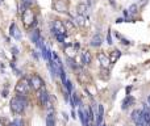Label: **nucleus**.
<instances>
[{
    "label": "nucleus",
    "mask_w": 150,
    "mask_h": 126,
    "mask_svg": "<svg viewBox=\"0 0 150 126\" xmlns=\"http://www.w3.org/2000/svg\"><path fill=\"white\" fill-rule=\"evenodd\" d=\"M44 80L41 79V76L38 75H32L30 78V85L33 89H36V91H41L42 87H44Z\"/></svg>",
    "instance_id": "20e7f679"
},
{
    "label": "nucleus",
    "mask_w": 150,
    "mask_h": 126,
    "mask_svg": "<svg viewBox=\"0 0 150 126\" xmlns=\"http://www.w3.org/2000/svg\"><path fill=\"white\" fill-rule=\"evenodd\" d=\"M0 126H3V125H1V122H0Z\"/></svg>",
    "instance_id": "a878e982"
},
{
    "label": "nucleus",
    "mask_w": 150,
    "mask_h": 126,
    "mask_svg": "<svg viewBox=\"0 0 150 126\" xmlns=\"http://www.w3.org/2000/svg\"><path fill=\"white\" fill-rule=\"evenodd\" d=\"M76 10H78V15L86 17L87 13H88V5H87L86 3H80V4H78V7H76Z\"/></svg>",
    "instance_id": "0eeeda50"
},
{
    "label": "nucleus",
    "mask_w": 150,
    "mask_h": 126,
    "mask_svg": "<svg viewBox=\"0 0 150 126\" xmlns=\"http://www.w3.org/2000/svg\"><path fill=\"white\" fill-rule=\"evenodd\" d=\"M30 88H32L30 81H28L25 78L20 79V80L17 81V84H16V92H17L18 94H21V96L28 94L29 91H30Z\"/></svg>",
    "instance_id": "f03ea898"
},
{
    "label": "nucleus",
    "mask_w": 150,
    "mask_h": 126,
    "mask_svg": "<svg viewBox=\"0 0 150 126\" xmlns=\"http://www.w3.org/2000/svg\"><path fill=\"white\" fill-rule=\"evenodd\" d=\"M65 87H66V88H67V91L70 92V93H71V92H73V84H71V81H70V80H66Z\"/></svg>",
    "instance_id": "6ab92c4d"
},
{
    "label": "nucleus",
    "mask_w": 150,
    "mask_h": 126,
    "mask_svg": "<svg viewBox=\"0 0 150 126\" xmlns=\"http://www.w3.org/2000/svg\"><path fill=\"white\" fill-rule=\"evenodd\" d=\"M65 52L67 54V57L70 58V59H74V58H75V54H76L75 47H74V46H66Z\"/></svg>",
    "instance_id": "f8f14e48"
},
{
    "label": "nucleus",
    "mask_w": 150,
    "mask_h": 126,
    "mask_svg": "<svg viewBox=\"0 0 150 126\" xmlns=\"http://www.w3.org/2000/svg\"><path fill=\"white\" fill-rule=\"evenodd\" d=\"M11 34L17 39L20 38V33H18V29H17V26H16V24H12V25H11Z\"/></svg>",
    "instance_id": "4468645a"
},
{
    "label": "nucleus",
    "mask_w": 150,
    "mask_h": 126,
    "mask_svg": "<svg viewBox=\"0 0 150 126\" xmlns=\"http://www.w3.org/2000/svg\"><path fill=\"white\" fill-rule=\"evenodd\" d=\"M101 42H103L101 36H100V34H95V36L91 38V42H89V45H91L92 47H99L100 45H101Z\"/></svg>",
    "instance_id": "1a4fd4ad"
},
{
    "label": "nucleus",
    "mask_w": 150,
    "mask_h": 126,
    "mask_svg": "<svg viewBox=\"0 0 150 126\" xmlns=\"http://www.w3.org/2000/svg\"><path fill=\"white\" fill-rule=\"evenodd\" d=\"M54 8H55V10L59 13L67 12V5H66V3L63 1V0H57V1L54 3Z\"/></svg>",
    "instance_id": "39448f33"
},
{
    "label": "nucleus",
    "mask_w": 150,
    "mask_h": 126,
    "mask_svg": "<svg viewBox=\"0 0 150 126\" xmlns=\"http://www.w3.org/2000/svg\"><path fill=\"white\" fill-rule=\"evenodd\" d=\"M51 32L54 33V36H57V34H63L65 36L66 34V28L65 25H63L62 21L59 20H54V22H53V28H51Z\"/></svg>",
    "instance_id": "7ed1b4c3"
},
{
    "label": "nucleus",
    "mask_w": 150,
    "mask_h": 126,
    "mask_svg": "<svg viewBox=\"0 0 150 126\" xmlns=\"http://www.w3.org/2000/svg\"><path fill=\"white\" fill-rule=\"evenodd\" d=\"M147 102H149V104H150V96L147 97Z\"/></svg>",
    "instance_id": "393cba45"
},
{
    "label": "nucleus",
    "mask_w": 150,
    "mask_h": 126,
    "mask_svg": "<svg viewBox=\"0 0 150 126\" xmlns=\"http://www.w3.org/2000/svg\"><path fill=\"white\" fill-rule=\"evenodd\" d=\"M38 99H39L41 105H46L47 101H49V93H47L45 89H41V91H39V94H38Z\"/></svg>",
    "instance_id": "6e6552de"
},
{
    "label": "nucleus",
    "mask_w": 150,
    "mask_h": 126,
    "mask_svg": "<svg viewBox=\"0 0 150 126\" xmlns=\"http://www.w3.org/2000/svg\"><path fill=\"white\" fill-rule=\"evenodd\" d=\"M118 58H120V51H118V50H113L112 52H111V62H116V59H118Z\"/></svg>",
    "instance_id": "dca6fc26"
},
{
    "label": "nucleus",
    "mask_w": 150,
    "mask_h": 126,
    "mask_svg": "<svg viewBox=\"0 0 150 126\" xmlns=\"http://www.w3.org/2000/svg\"><path fill=\"white\" fill-rule=\"evenodd\" d=\"M71 116H73V118H75V117H76V116H75V112H74V110L71 112Z\"/></svg>",
    "instance_id": "b1692460"
},
{
    "label": "nucleus",
    "mask_w": 150,
    "mask_h": 126,
    "mask_svg": "<svg viewBox=\"0 0 150 126\" xmlns=\"http://www.w3.org/2000/svg\"><path fill=\"white\" fill-rule=\"evenodd\" d=\"M26 108V100L24 96H16L11 100V110L15 114H21Z\"/></svg>",
    "instance_id": "f257e3e1"
},
{
    "label": "nucleus",
    "mask_w": 150,
    "mask_h": 126,
    "mask_svg": "<svg viewBox=\"0 0 150 126\" xmlns=\"http://www.w3.org/2000/svg\"><path fill=\"white\" fill-rule=\"evenodd\" d=\"M63 25H65V28H66V30L67 32H70V30H73L74 29V22L73 21H70V20H65L63 21Z\"/></svg>",
    "instance_id": "a211bd4d"
},
{
    "label": "nucleus",
    "mask_w": 150,
    "mask_h": 126,
    "mask_svg": "<svg viewBox=\"0 0 150 126\" xmlns=\"http://www.w3.org/2000/svg\"><path fill=\"white\" fill-rule=\"evenodd\" d=\"M46 126H55V120H54L53 113H49L46 116Z\"/></svg>",
    "instance_id": "ddd939ff"
},
{
    "label": "nucleus",
    "mask_w": 150,
    "mask_h": 126,
    "mask_svg": "<svg viewBox=\"0 0 150 126\" xmlns=\"http://www.w3.org/2000/svg\"><path fill=\"white\" fill-rule=\"evenodd\" d=\"M23 17H24V20H25V25L29 26V22L33 21V13L28 9V10H25V12L23 13Z\"/></svg>",
    "instance_id": "9b49d317"
},
{
    "label": "nucleus",
    "mask_w": 150,
    "mask_h": 126,
    "mask_svg": "<svg viewBox=\"0 0 150 126\" xmlns=\"http://www.w3.org/2000/svg\"><path fill=\"white\" fill-rule=\"evenodd\" d=\"M91 54H89V51H83L82 52V63H83V64H86V66H88L89 63H91Z\"/></svg>",
    "instance_id": "9d476101"
},
{
    "label": "nucleus",
    "mask_w": 150,
    "mask_h": 126,
    "mask_svg": "<svg viewBox=\"0 0 150 126\" xmlns=\"http://www.w3.org/2000/svg\"><path fill=\"white\" fill-rule=\"evenodd\" d=\"M97 59H99V62H100V64H101L103 68H107L111 63V59L107 57V54H103V52H100V54L97 55Z\"/></svg>",
    "instance_id": "423d86ee"
},
{
    "label": "nucleus",
    "mask_w": 150,
    "mask_h": 126,
    "mask_svg": "<svg viewBox=\"0 0 150 126\" xmlns=\"http://www.w3.org/2000/svg\"><path fill=\"white\" fill-rule=\"evenodd\" d=\"M55 38H57L59 42H63V41H65V36H63V34H57V36H55Z\"/></svg>",
    "instance_id": "412c9836"
},
{
    "label": "nucleus",
    "mask_w": 150,
    "mask_h": 126,
    "mask_svg": "<svg viewBox=\"0 0 150 126\" xmlns=\"http://www.w3.org/2000/svg\"><path fill=\"white\" fill-rule=\"evenodd\" d=\"M75 24H78L79 26H84V24H86V21H84V16H80V15H76L75 17V21H74Z\"/></svg>",
    "instance_id": "2eb2a0df"
},
{
    "label": "nucleus",
    "mask_w": 150,
    "mask_h": 126,
    "mask_svg": "<svg viewBox=\"0 0 150 126\" xmlns=\"http://www.w3.org/2000/svg\"><path fill=\"white\" fill-rule=\"evenodd\" d=\"M84 3H86V4L88 5V7H89V5H91V1H89V0H84Z\"/></svg>",
    "instance_id": "5701e85b"
},
{
    "label": "nucleus",
    "mask_w": 150,
    "mask_h": 126,
    "mask_svg": "<svg viewBox=\"0 0 150 126\" xmlns=\"http://www.w3.org/2000/svg\"><path fill=\"white\" fill-rule=\"evenodd\" d=\"M103 126H107V125H103Z\"/></svg>",
    "instance_id": "bb28decb"
},
{
    "label": "nucleus",
    "mask_w": 150,
    "mask_h": 126,
    "mask_svg": "<svg viewBox=\"0 0 150 126\" xmlns=\"http://www.w3.org/2000/svg\"><path fill=\"white\" fill-rule=\"evenodd\" d=\"M39 38H41V37H39V32L38 30H33V33L30 34V39H32V41H33L34 43H37Z\"/></svg>",
    "instance_id": "f3484780"
},
{
    "label": "nucleus",
    "mask_w": 150,
    "mask_h": 126,
    "mask_svg": "<svg viewBox=\"0 0 150 126\" xmlns=\"http://www.w3.org/2000/svg\"><path fill=\"white\" fill-rule=\"evenodd\" d=\"M129 13H130V15H134V13L137 12V5L136 4H133V5H130V7H129Z\"/></svg>",
    "instance_id": "aec40b11"
},
{
    "label": "nucleus",
    "mask_w": 150,
    "mask_h": 126,
    "mask_svg": "<svg viewBox=\"0 0 150 126\" xmlns=\"http://www.w3.org/2000/svg\"><path fill=\"white\" fill-rule=\"evenodd\" d=\"M11 126H23V122L20 120H16V121H13V123Z\"/></svg>",
    "instance_id": "4be33fe9"
}]
</instances>
